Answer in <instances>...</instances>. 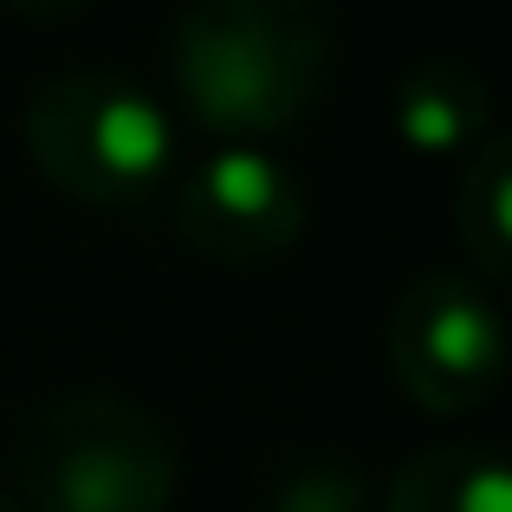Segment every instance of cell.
Wrapping results in <instances>:
<instances>
[{
	"mask_svg": "<svg viewBox=\"0 0 512 512\" xmlns=\"http://www.w3.org/2000/svg\"><path fill=\"white\" fill-rule=\"evenodd\" d=\"M338 33L325 0H188L169 33L182 111L221 143L286 137L325 104Z\"/></svg>",
	"mask_w": 512,
	"mask_h": 512,
	"instance_id": "obj_1",
	"label": "cell"
},
{
	"mask_svg": "<svg viewBox=\"0 0 512 512\" xmlns=\"http://www.w3.org/2000/svg\"><path fill=\"white\" fill-rule=\"evenodd\" d=\"M182 454L175 435L130 396L39 402L13 435V487L26 512H169Z\"/></svg>",
	"mask_w": 512,
	"mask_h": 512,
	"instance_id": "obj_2",
	"label": "cell"
},
{
	"mask_svg": "<svg viewBox=\"0 0 512 512\" xmlns=\"http://www.w3.org/2000/svg\"><path fill=\"white\" fill-rule=\"evenodd\" d=\"M26 156L78 208L130 214L169 182L175 124L130 72H59L26 104Z\"/></svg>",
	"mask_w": 512,
	"mask_h": 512,
	"instance_id": "obj_3",
	"label": "cell"
},
{
	"mask_svg": "<svg viewBox=\"0 0 512 512\" xmlns=\"http://www.w3.org/2000/svg\"><path fill=\"white\" fill-rule=\"evenodd\" d=\"M389 376L428 415H474L500 396L506 325L474 273H422L389 312Z\"/></svg>",
	"mask_w": 512,
	"mask_h": 512,
	"instance_id": "obj_4",
	"label": "cell"
},
{
	"mask_svg": "<svg viewBox=\"0 0 512 512\" xmlns=\"http://www.w3.org/2000/svg\"><path fill=\"white\" fill-rule=\"evenodd\" d=\"M312 201L305 182L260 143H221L175 188V234L214 266H266L299 247Z\"/></svg>",
	"mask_w": 512,
	"mask_h": 512,
	"instance_id": "obj_5",
	"label": "cell"
},
{
	"mask_svg": "<svg viewBox=\"0 0 512 512\" xmlns=\"http://www.w3.org/2000/svg\"><path fill=\"white\" fill-rule=\"evenodd\" d=\"M396 137L415 156H467L480 137H493V91L467 59L428 52L396 78Z\"/></svg>",
	"mask_w": 512,
	"mask_h": 512,
	"instance_id": "obj_6",
	"label": "cell"
},
{
	"mask_svg": "<svg viewBox=\"0 0 512 512\" xmlns=\"http://www.w3.org/2000/svg\"><path fill=\"white\" fill-rule=\"evenodd\" d=\"M383 512H512L506 461L487 441H441L396 467Z\"/></svg>",
	"mask_w": 512,
	"mask_h": 512,
	"instance_id": "obj_7",
	"label": "cell"
},
{
	"mask_svg": "<svg viewBox=\"0 0 512 512\" xmlns=\"http://www.w3.org/2000/svg\"><path fill=\"white\" fill-rule=\"evenodd\" d=\"M454 234L480 286H500L512 273V143L480 137L467 150L461 188H454Z\"/></svg>",
	"mask_w": 512,
	"mask_h": 512,
	"instance_id": "obj_8",
	"label": "cell"
},
{
	"mask_svg": "<svg viewBox=\"0 0 512 512\" xmlns=\"http://www.w3.org/2000/svg\"><path fill=\"white\" fill-rule=\"evenodd\" d=\"M273 512H370V480L344 461H305L273 487Z\"/></svg>",
	"mask_w": 512,
	"mask_h": 512,
	"instance_id": "obj_9",
	"label": "cell"
},
{
	"mask_svg": "<svg viewBox=\"0 0 512 512\" xmlns=\"http://www.w3.org/2000/svg\"><path fill=\"white\" fill-rule=\"evenodd\" d=\"M0 7L26 13V20H72V13H85L91 0H0Z\"/></svg>",
	"mask_w": 512,
	"mask_h": 512,
	"instance_id": "obj_10",
	"label": "cell"
},
{
	"mask_svg": "<svg viewBox=\"0 0 512 512\" xmlns=\"http://www.w3.org/2000/svg\"><path fill=\"white\" fill-rule=\"evenodd\" d=\"M0 512H26V506H20V500H7V493H0Z\"/></svg>",
	"mask_w": 512,
	"mask_h": 512,
	"instance_id": "obj_11",
	"label": "cell"
}]
</instances>
